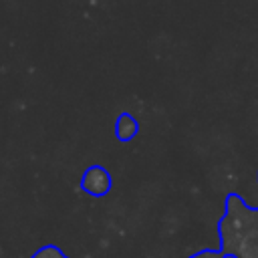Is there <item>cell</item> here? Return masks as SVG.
Returning <instances> with one entry per match:
<instances>
[{"label":"cell","mask_w":258,"mask_h":258,"mask_svg":"<svg viewBox=\"0 0 258 258\" xmlns=\"http://www.w3.org/2000/svg\"><path fill=\"white\" fill-rule=\"evenodd\" d=\"M83 185H85V189H89L91 194L101 196V194L109 187V177H107V173H105L101 167H91V169L87 171V175H85Z\"/></svg>","instance_id":"6da1fadb"}]
</instances>
